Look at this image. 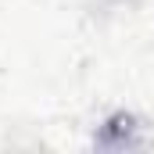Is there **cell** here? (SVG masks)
<instances>
[{
  "label": "cell",
  "mask_w": 154,
  "mask_h": 154,
  "mask_svg": "<svg viewBox=\"0 0 154 154\" xmlns=\"http://www.w3.org/2000/svg\"><path fill=\"white\" fill-rule=\"evenodd\" d=\"M97 147H104V151H133V147H143V136H140L136 118L125 115V111L111 115L100 125V133H97Z\"/></svg>",
  "instance_id": "cell-1"
}]
</instances>
